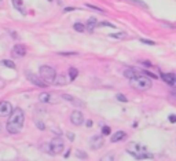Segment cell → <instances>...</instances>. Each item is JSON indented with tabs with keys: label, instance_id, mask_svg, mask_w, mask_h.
Masks as SVG:
<instances>
[{
	"label": "cell",
	"instance_id": "obj_1",
	"mask_svg": "<svg viewBox=\"0 0 176 161\" xmlns=\"http://www.w3.org/2000/svg\"><path fill=\"white\" fill-rule=\"evenodd\" d=\"M24 124H25V113L22 109L16 108V109H13L11 114L8 116V120H7V131L8 134H19L24 128Z\"/></svg>",
	"mask_w": 176,
	"mask_h": 161
},
{
	"label": "cell",
	"instance_id": "obj_2",
	"mask_svg": "<svg viewBox=\"0 0 176 161\" xmlns=\"http://www.w3.org/2000/svg\"><path fill=\"white\" fill-rule=\"evenodd\" d=\"M127 152L131 156H134L136 160H153L154 158L153 154L148 153L145 146H142L139 143H135V142H132V143H129L127 146Z\"/></svg>",
	"mask_w": 176,
	"mask_h": 161
},
{
	"label": "cell",
	"instance_id": "obj_3",
	"mask_svg": "<svg viewBox=\"0 0 176 161\" xmlns=\"http://www.w3.org/2000/svg\"><path fill=\"white\" fill-rule=\"evenodd\" d=\"M129 86L136 91H147V90L151 88V80L146 77L143 73H140V75L129 79Z\"/></svg>",
	"mask_w": 176,
	"mask_h": 161
},
{
	"label": "cell",
	"instance_id": "obj_4",
	"mask_svg": "<svg viewBox=\"0 0 176 161\" xmlns=\"http://www.w3.org/2000/svg\"><path fill=\"white\" fill-rule=\"evenodd\" d=\"M40 77L47 84H52L55 77H57V72H55L54 68L48 66V65H44V66H40Z\"/></svg>",
	"mask_w": 176,
	"mask_h": 161
},
{
	"label": "cell",
	"instance_id": "obj_5",
	"mask_svg": "<svg viewBox=\"0 0 176 161\" xmlns=\"http://www.w3.org/2000/svg\"><path fill=\"white\" fill-rule=\"evenodd\" d=\"M48 147H50V154H59V153L63 152V139L61 136H54L51 139V142L48 143Z\"/></svg>",
	"mask_w": 176,
	"mask_h": 161
},
{
	"label": "cell",
	"instance_id": "obj_6",
	"mask_svg": "<svg viewBox=\"0 0 176 161\" xmlns=\"http://www.w3.org/2000/svg\"><path fill=\"white\" fill-rule=\"evenodd\" d=\"M26 77H28V80H29L32 84H35L36 87H40V88H46V87L48 86V84H47L41 77H38V76L33 75V73H30V72H26Z\"/></svg>",
	"mask_w": 176,
	"mask_h": 161
},
{
	"label": "cell",
	"instance_id": "obj_7",
	"mask_svg": "<svg viewBox=\"0 0 176 161\" xmlns=\"http://www.w3.org/2000/svg\"><path fill=\"white\" fill-rule=\"evenodd\" d=\"M103 143H105V139L102 135H92L90 139V147L92 150L101 149V147L103 146Z\"/></svg>",
	"mask_w": 176,
	"mask_h": 161
},
{
	"label": "cell",
	"instance_id": "obj_8",
	"mask_svg": "<svg viewBox=\"0 0 176 161\" xmlns=\"http://www.w3.org/2000/svg\"><path fill=\"white\" fill-rule=\"evenodd\" d=\"M13 112V106L7 101H0V117H7Z\"/></svg>",
	"mask_w": 176,
	"mask_h": 161
},
{
	"label": "cell",
	"instance_id": "obj_9",
	"mask_svg": "<svg viewBox=\"0 0 176 161\" xmlns=\"http://www.w3.org/2000/svg\"><path fill=\"white\" fill-rule=\"evenodd\" d=\"M62 98L65 101H68L70 105H73V106H77V108H85V103L82 102L81 99H77L76 97H72V95H69V94H62Z\"/></svg>",
	"mask_w": 176,
	"mask_h": 161
},
{
	"label": "cell",
	"instance_id": "obj_10",
	"mask_svg": "<svg viewBox=\"0 0 176 161\" xmlns=\"http://www.w3.org/2000/svg\"><path fill=\"white\" fill-rule=\"evenodd\" d=\"M70 121L73 125H81L84 123V116H82L81 112L74 110L73 113L70 114Z\"/></svg>",
	"mask_w": 176,
	"mask_h": 161
},
{
	"label": "cell",
	"instance_id": "obj_11",
	"mask_svg": "<svg viewBox=\"0 0 176 161\" xmlns=\"http://www.w3.org/2000/svg\"><path fill=\"white\" fill-rule=\"evenodd\" d=\"M161 77L167 84H169L170 87L176 88V75L175 73H162Z\"/></svg>",
	"mask_w": 176,
	"mask_h": 161
},
{
	"label": "cell",
	"instance_id": "obj_12",
	"mask_svg": "<svg viewBox=\"0 0 176 161\" xmlns=\"http://www.w3.org/2000/svg\"><path fill=\"white\" fill-rule=\"evenodd\" d=\"M13 55L14 57H24L25 54H26V48H25V46H22V44H16V46H14L13 47Z\"/></svg>",
	"mask_w": 176,
	"mask_h": 161
},
{
	"label": "cell",
	"instance_id": "obj_13",
	"mask_svg": "<svg viewBox=\"0 0 176 161\" xmlns=\"http://www.w3.org/2000/svg\"><path fill=\"white\" fill-rule=\"evenodd\" d=\"M13 4L22 15H26V9H25L24 2H22V0H13Z\"/></svg>",
	"mask_w": 176,
	"mask_h": 161
},
{
	"label": "cell",
	"instance_id": "obj_14",
	"mask_svg": "<svg viewBox=\"0 0 176 161\" xmlns=\"http://www.w3.org/2000/svg\"><path fill=\"white\" fill-rule=\"evenodd\" d=\"M127 136V134L124 132V131H117V132L114 134V135L110 138V141L113 142V143H116V142H120V141H124Z\"/></svg>",
	"mask_w": 176,
	"mask_h": 161
},
{
	"label": "cell",
	"instance_id": "obj_15",
	"mask_svg": "<svg viewBox=\"0 0 176 161\" xmlns=\"http://www.w3.org/2000/svg\"><path fill=\"white\" fill-rule=\"evenodd\" d=\"M95 26H98V22H96V20L94 17H91L90 20H88V22H87V29L90 32H92L94 29H95Z\"/></svg>",
	"mask_w": 176,
	"mask_h": 161
},
{
	"label": "cell",
	"instance_id": "obj_16",
	"mask_svg": "<svg viewBox=\"0 0 176 161\" xmlns=\"http://www.w3.org/2000/svg\"><path fill=\"white\" fill-rule=\"evenodd\" d=\"M38 101H40L41 103H48L50 101H51V97H50L48 92H41V94L38 95Z\"/></svg>",
	"mask_w": 176,
	"mask_h": 161
},
{
	"label": "cell",
	"instance_id": "obj_17",
	"mask_svg": "<svg viewBox=\"0 0 176 161\" xmlns=\"http://www.w3.org/2000/svg\"><path fill=\"white\" fill-rule=\"evenodd\" d=\"M138 75H140L138 70H135V69H125V72H124V76L125 77H128V79H132V77H135V76H138Z\"/></svg>",
	"mask_w": 176,
	"mask_h": 161
},
{
	"label": "cell",
	"instance_id": "obj_18",
	"mask_svg": "<svg viewBox=\"0 0 176 161\" xmlns=\"http://www.w3.org/2000/svg\"><path fill=\"white\" fill-rule=\"evenodd\" d=\"M77 76H79V70H77L76 68H70V69H69V79H70V81H73Z\"/></svg>",
	"mask_w": 176,
	"mask_h": 161
},
{
	"label": "cell",
	"instance_id": "obj_19",
	"mask_svg": "<svg viewBox=\"0 0 176 161\" xmlns=\"http://www.w3.org/2000/svg\"><path fill=\"white\" fill-rule=\"evenodd\" d=\"M54 83L55 84H59V86H63V84H66L68 81H66L65 76H57V77H55V80H54Z\"/></svg>",
	"mask_w": 176,
	"mask_h": 161
},
{
	"label": "cell",
	"instance_id": "obj_20",
	"mask_svg": "<svg viewBox=\"0 0 176 161\" xmlns=\"http://www.w3.org/2000/svg\"><path fill=\"white\" fill-rule=\"evenodd\" d=\"M127 2H129V3H132V4H136V6H139V7H143V9H147V4H146L145 2H142V0H127Z\"/></svg>",
	"mask_w": 176,
	"mask_h": 161
},
{
	"label": "cell",
	"instance_id": "obj_21",
	"mask_svg": "<svg viewBox=\"0 0 176 161\" xmlns=\"http://www.w3.org/2000/svg\"><path fill=\"white\" fill-rule=\"evenodd\" d=\"M2 64L4 65V66L10 68V69H15V64H14L13 61H8V59H3V61H2Z\"/></svg>",
	"mask_w": 176,
	"mask_h": 161
},
{
	"label": "cell",
	"instance_id": "obj_22",
	"mask_svg": "<svg viewBox=\"0 0 176 161\" xmlns=\"http://www.w3.org/2000/svg\"><path fill=\"white\" fill-rule=\"evenodd\" d=\"M74 31H77V32H84L85 28H84V25H82V24L76 22V24H74Z\"/></svg>",
	"mask_w": 176,
	"mask_h": 161
},
{
	"label": "cell",
	"instance_id": "obj_23",
	"mask_svg": "<svg viewBox=\"0 0 176 161\" xmlns=\"http://www.w3.org/2000/svg\"><path fill=\"white\" fill-rule=\"evenodd\" d=\"M85 6H87L88 9H92V10H95V11L105 13V10H103V9H101V7H96V6H94V4H85Z\"/></svg>",
	"mask_w": 176,
	"mask_h": 161
},
{
	"label": "cell",
	"instance_id": "obj_24",
	"mask_svg": "<svg viewBox=\"0 0 176 161\" xmlns=\"http://www.w3.org/2000/svg\"><path fill=\"white\" fill-rule=\"evenodd\" d=\"M125 36H127V35H125V33H124V32H123V33H116V35H110L109 37H113V39H123V37H125Z\"/></svg>",
	"mask_w": 176,
	"mask_h": 161
},
{
	"label": "cell",
	"instance_id": "obj_25",
	"mask_svg": "<svg viewBox=\"0 0 176 161\" xmlns=\"http://www.w3.org/2000/svg\"><path fill=\"white\" fill-rule=\"evenodd\" d=\"M98 26H107V28H116L113 24H110V22H99L98 24Z\"/></svg>",
	"mask_w": 176,
	"mask_h": 161
},
{
	"label": "cell",
	"instance_id": "obj_26",
	"mask_svg": "<svg viewBox=\"0 0 176 161\" xmlns=\"http://www.w3.org/2000/svg\"><path fill=\"white\" fill-rule=\"evenodd\" d=\"M102 134H103V135H109V134H110V128L107 127V125H105V127L102 128Z\"/></svg>",
	"mask_w": 176,
	"mask_h": 161
},
{
	"label": "cell",
	"instance_id": "obj_27",
	"mask_svg": "<svg viewBox=\"0 0 176 161\" xmlns=\"http://www.w3.org/2000/svg\"><path fill=\"white\" fill-rule=\"evenodd\" d=\"M140 42L145 43V44H148V46H154V44H156L154 42H151V40H146V39H140Z\"/></svg>",
	"mask_w": 176,
	"mask_h": 161
},
{
	"label": "cell",
	"instance_id": "obj_28",
	"mask_svg": "<svg viewBox=\"0 0 176 161\" xmlns=\"http://www.w3.org/2000/svg\"><path fill=\"white\" fill-rule=\"evenodd\" d=\"M77 157H81V160H85V158H87V154L82 152H77Z\"/></svg>",
	"mask_w": 176,
	"mask_h": 161
},
{
	"label": "cell",
	"instance_id": "obj_29",
	"mask_svg": "<svg viewBox=\"0 0 176 161\" xmlns=\"http://www.w3.org/2000/svg\"><path fill=\"white\" fill-rule=\"evenodd\" d=\"M117 99L121 101V102H127V98L124 97V95H121V94H117Z\"/></svg>",
	"mask_w": 176,
	"mask_h": 161
},
{
	"label": "cell",
	"instance_id": "obj_30",
	"mask_svg": "<svg viewBox=\"0 0 176 161\" xmlns=\"http://www.w3.org/2000/svg\"><path fill=\"white\" fill-rule=\"evenodd\" d=\"M66 135H68L69 141H72V142L74 141V134H72V132H68V134H66Z\"/></svg>",
	"mask_w": 176,
	"mask_h": 161
},
{
	"label": "cell",
	"instance_id": "obj_31",
	"mask_svg": "<svg viewBox=\"0 0 176 161\" xmlns=\"http://www.w3.org/2000/svg\"><path fill=\"white\" fill-rule=\"evenodd\" d=\"M169 121L170 123H176V114H170V116H169Z\"/></svg>",
	"mask_w": 176,
	"mask_h": 161
},
{
	"label": "cell",
	"instance_id": "obj_32",
	"mask_svg": "<svg viewBox=\"0 0 176 161\" xmlns=\"http://www.w3.org/2000/svg\"><path fill=\"white\" fill-rule=\"evenodd\" d=\"M37 128H38V130H44V128H46V125H44L43 123L37 121Z\"/></svg>",
	"mask_w": 176,
	"mask_h": 161
},
{
	"label": "cell",
	"instance_id": "obj_33",
	"mask_svg": "<svg viewBox=\"0 0 176 161\" xmlns=\"http://www.w3.org/2000/svg\"><path fill=\"white\" fill-rule=\"evenodd\" d=\"M85 124H87V127L90 128V127H92V121H91V120H88L87 123H85Z\"/></svg>",
	"mask_w": 176,
	"mask_h": 161
},
{
	"label": "cell",
	"instance_id": "obj_34",
	"mask_svg": "<svg viewBox=\"0 0 176 161\" xmlns=\"http://www.w3.org/2000/svg\"><path fill=\"white\" fill-rule=\"evenodd\" d=\"M0 131H2V124H0Z\"/></svg>",
	"mask_w": 176,
	"mask_h": 161
},
{
	"label": "cell",
	"instance_id": "obj_35",
	"mask_svg": "<svg viewBox=\"0 0 176 161\" xmlns=\"http://www.w3.org/2000/svg\"><path fill=\"white\" fill-rule=\"evenodd\" d=\"M173 95H175V97H176V92H173Z\"/></svg>",
	"mask_w": 176,
	"mask_h": 161
},
{
	"label": "cell",
	"instance_id": "obj_36",
	"mask_svg": "<svg viewBox=\"0 0 176 161\" xmlns=\"http://www.w3.org/2000/svg\"><path fill=\"white\" fill-rule=\"evenodd\" d=\"M48 2H52V0H48Z\"/></svg>",
	"mask_w": 176,
	"mask_h": 161
}]
</instances>
